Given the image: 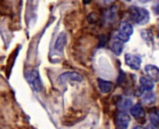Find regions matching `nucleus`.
I'll use <instances>...</instances> for the list:
<instances>
[{"instance_id":"6e6552de","label":"nucleus","mask_w":159,"mask_h":129,"mask_svg":"<svg viewBox=\"0 0 159 129\" xmlns=\"http://www.w3.org/2000/svg\"><path fill=\"white\" fill-rule=\"evenodd\" d=\"M67 43V36L65 33H60L58 35V37L57 38V41L55 43V49L57 51H62L63 48H64L65 44Z\"/></svg>"},{"instance_id":"7ed1b4c3","label":"nucleus","mask_w":159,"mask_h":129,"mask_svg":"<svg viewBox=\"0 0 159 129\" xmlns=\"http://www.w3.org/2000/svg\"><path fill=\"white\" fill-rule=\"evenodd\" d=\"M133 34V26L129 23H122L120 24L119 30H118V34H117V39L120 41L121 43L128 42L131 35Z\"/></svg>"},{"instance_id":"f3484780","label":"nucleus","mask_w":159,"mask_h":129,"mask_svg":"<svg viewBox=\"0 0 159 129\" xmlns=\"http://www.w3.org/2000/svg\"><path fill=\"white\" fill-rule=\"evenodd\" d=\"M155 12L157 13V14H159V3L156 5V7H155Z\"/></svg>"},{"instance_id":"9b49d317","label":"nucleus","mask_w":159,"mask_h":129,"mask_svg":"<svg viewBox=\"0 0 159 129\" xmlns=\"http://www.w3.org/2000/svg\"><path fill=\"white\" fill-rule=\"evenodd\" d=\"M140 86L141 88L145 90V91H149V90H152L154 87L153 85V82L148 78V77H140Z\"/></svg>"},{"instance_id":"aec40b11","label":"nucleus","mask_w":159,"mask_h":129,"mask_svg":"<svg viewBox=\"0 0 159 129\" xmlns=\"http://www.w3.org/2000/svg\"><path fill=\"white\" fill-rule=\"evenodd\" d=\"M140 2H142V3H146V2H148V1H150V0H139Z\"/></svg>"},{"instance_id":"f8f14e48","label":"nucleus","mask_w":159,"mask_h":129,"mask_svg":"<svg viewBox=\"0 0 159 129\" xmlns=\"http://www.w3.org/2000/svg\"><path fill=\"white\" fill-rule=\"evenodd\" d=\"M142 101L143 103L149 105V104H152L154 101H155V94L152 93L151 90L149 91H146L144 93V95L142 96Z\"/></svg>"},{"instance_id":"1a4fd4ad","label":"nucleus","mask_w":159,"mask_h":129,"mask_svg":"<svg viewBox=\"0 0 159 129\" xmlns=\"http://www.w3.org/2000/svg\"><path fill=\"white\" fill-rule=\"evenodd\" d=\"M98 85H99V89L103 93H108L113 89V83L104 79H98Z\"/></svg>"},{"instance_id":"dca6fc26","label":"nucleus","mask_w":159,"mask_h":129,"mask_svg":"<svg viewBox=\"0 0 159 129\" xmlns=\"http://www.w3.org/2000/svg\"><path fill=\"white\" fill-rule=\"evenodd\" d=\"M145 129H157V127H155L154 125H152V124H150L147 128H145Z\"/></svg>"},{"instance_id":"20e7f679","label":"nucleus","mask_w":159,"mask_h":129,"mask_svg":"<svg viewBox=\"0 0 159 129\" xmlns=\"http://www.w3.org/2000/svg\"><path fill=\"white\" fill-rule=\"evenodd\" d=\"M129 123H130V117L127 113L121 111L116 115L115 124L117 129H127Z\"/></svg>"},{"instance_id":"0eeeda50","label":"nucleus","mask_w":159,"mask_h":129,"mask_svg":"<svg viewBox=\"0 0 159 129\" xmlns=\"http://www.w3.org/2000/svg\"><path fill=\"white\" fill-rule=\"evenodd\" d=\"M145 73L148 76V77L154 82H158L159 81V68H157L154 65H146L145 66Z\"/></svg>"},{"instance_id":"f257e3e1","label":"nucleus","mask_w":159,"mask_h":129,"mask_svg":"<svg viewBox=\"0 0 159 129\" xmlns=\"http://www.w3.org/2000/svg\"><path fill=\"white\" fill-rule=\"evenodd\" d=\"M132 19L135 23L139 25H144L148 23L150 19V13L147 10L139 7H132L131 9Z\"/></svg>"},{"instance_id":"2eb2a0df","label":"nucleus","mask_w":159,"mask_h":129,"mask_svg":"<svg viewBox=\"0 0 159 129\" xmlns=\"http://www.w3.org/2000/svg\"><path fill=\"white\" fill-rule=\"evenodd\" d=\"M150 120L152 125H154L155 127H159V115L157 113L150 114Z\"/></svg>"},{"instance_id":"9d476101","label":"nucleus","mask_w":159,"mask_h":129,"mask_svg":"<svg viewBox=\"0 0 159 129\" xmlns=\"http://www.w3.org/2000/svg\"><path fill=\"white\" fill-rule=\"evenodd\" d=\"M130 111H131L132 116H134V117L137 118V119H140V118L144 117V115H145L144 109H143V108H142V106H141L140 104H136V105H134V106L130 108Z\"/></svg>"},{"instance_id":"423d86ee","label":"nucleus","mask_w":159,"mask_h":129,"mask_svg":"<svg viewBox=\"0 0 159 129\" xmlns=\"http://www.w3.org/2000/svg\"><path fill=\"white\" fill-rule=\"evenodd\" d=\"M125 63L133 70H139L141 66V58L140 57L133 54L125 55Z\"/></svg>"},{"instance_id":"ddd939ff","label":"nucleus","mask_w":159,"mask_h":129,"mask_svg":"<svg viewBox=\"0 0 159 129\" xmlns=\"http://www.w3.org/2000/svg\"><path fill=\"white\" fill-rule=\"evenodd\" d=\"M111 49L113 51L114 54H116L117 56H120L122 52V49H123V44L120 41L117 40L116 42H114L112 44V46H111Z\"/></svg>"},{"instance_id":"6ab92c4d","label":"nucleus","mask_w":159,"mask_h":129,"mask_svg":"<svg viewBox=\"0 0 159 129\" xmlns=\"http://www.w3.org/2000/svg\"><path fill=\"white\" fill-rule=\"evenodd\" d=\"M90 1H91V0H83V2L85 4H89V3H90Z\"/></svg>"},{"instance_id":"39448f33","label":"nucleus","mask_w":159,"mask_h":129,"mask_svg":"<svg viewBox=\"0 0 159 129\" xmlns=\"http://www.w3.org/2000/svg\"><path fill=\"white\" fill-rule=\"evenodd\" d=\"M66 81L81 82V81H83V76L76 72H66V73H63L59 76L58 82L60 84H64Z\"/></svg>"},{"instance_id":"a211bd4d","label":"nucleus","mask_w":159,"mask_h":129,"mask_svg":"<svg viewBox=\"0 0 159 129\" xmlns=\"http://www.w3.org/2000/svg\"><path fill=\"white\" fill-rule=\"evenodd\" d=\"M134 129H145L144 127H142V126H140V125H137V126H135V128Z\"/></svg>"},{"instance_id":"f03ea898","label":"nucleus","mask_w":159,"mask_h":129,"mask_svg":"<svg viewBox=\"0 0 159 129\" xmlns=\"http://www.w3.org/2000/svg\"><path fill=\"white\" fill-rule=\"evenodd\" d=\"M25 79L27 80L30 87L32 88L35 91L39 92L43 89L42 79L40 77V74L37 70H30L25 74Z\"/></svg>"},{"instance_id":"4468645a","label":"nucleus","mask_w":159,"mask_h":129,"mask_svg":"<svg viewBox=\"0 0 159 129\" xmlns=\"http://www.w3.org/2000/svg\"><path fill=\"white\" fill-rule=\"evenodd\" d=\"M131 105H132V101L130 99H122L120 102L119 107L122 110H126V109H128V108H131Z\"/></svg>"}]
</instances>
